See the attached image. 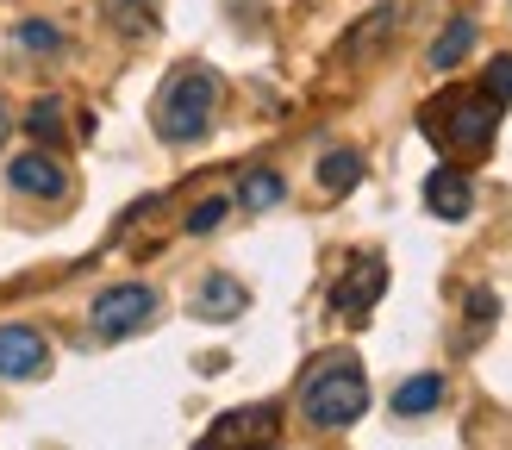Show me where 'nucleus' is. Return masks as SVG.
I'll return each mask as SVG.
<instances>
[{"label": "nucleus", "mask_w": 512, "mask_h": 450, "mask_svg": "<svg viewBox=\"0 0 512 450\" xmlns=\"http://www.w3.org/2000/svg\"><path fill=\"white\" fill-rule=\"evenodd\" d=\"M444 400V375H413V382H400L394 388V413L400 419H419V413H431Z\"/></svg>", "instance_id": "f8f14e48"}, {"label": "nucleus", "mask_w": 512, "mask_h": 450, "mask_svg": "<svg viewBox=\"0 0 512 450\" xmlns=\"http://www.w3.org/2000/svg\"><path fill=\"white\" fill-rule=\"evenodd\" d=\"M25 132H32L38 144H57L63 138V107H57V100H38V107L25 113Z\"/></svg>", "instance_id": "2eb2a0df"}, {"label": "nucleus", "mask_w": 512, "mask_h": 450, "mask_svg": "<svg viewBox=\"0 0 512 450\" xmlns=\"http://www.w3.org/2000/svg\"><path fill=\"white\" fill-rule=\"evenodd\" d=\"M469 50H475V19H450L444 32H438V44L425 50V63H431V69L444 75V69H456V63H463Z\"/></svg>", "instance_id": "9b49d317"}, {"label": "nucleus", "mask_w": 512, "mask_h": 450, "mask_svg": "<svg viewBox=\"0 0 512 450\" xmlns=\"http://www.w3.org/2000/svg\"><path fill=\"white\" fill-rule=\"evenodd\" d=\"M225 213H232V200H225V194H213V200H200V207L188 213V232L194 238H207V232H219V219Z\"/></svg>", "instance_id": "dca6fc26"}, {"label": "nucleus", "mask_w": 512, "mask_h": 450, "mask_svg": "<svg viewBox=\"0 0 512 450\" xmlns=\"http://www.w3.org/2000/svg\"><path fill=\"white\" fill-rule=\"evenodd\" d=\"M44 363H50V350L32 325H0V375H7V382H25V375H38Z\"/></svg>", "instance_id": "423d86ee"}, {"label": "nucleus", "mask_w": 512, "mask_h": 450, "mask_svg": "<svg viewBox=\"0 0 512 450\" xmlns=\"http://www.w3.org/2000/svg\"><path fill=\"white\" fill-rule=\"evenodd\" d=\"M275 425H281V413L275 407H244V413H225L213 432H207V444H244V438H275Z\"/></svg>", "instance_id": "9d476101"}, {"label": "nucleus", "mask_w": 512, "mask_h": 450, "mask_svg": "<svg viewBox=\"0 0 512 450\" xmlns=\"http://www.w3.org/2000/svg\"><path fill=\"white\" fill-rule=\"evenodd\" d=\"M13 188L19 194H38V200H63L69 194V175L57 157H44V150H25V157H13Z\"/></svg>", "instance_id": "0eeeda50"}, {"label": "nucleus", "mask_w": 512, "mask_h": 450, "mask_svg": "<svg viewBox=\"0 0 512 450\" xmlns=\"http://www.w3.org/2000/svg\"><path fill=\"white\" fill-rule=\"evenodd\" d=\"M356 182H363V157H356V150H325L319 157V188L325 194H350Z\"/></svg>", "instance_id": "ddd939ff"}, {"label": "nucleus", "mask_w": 512, "mask_h": 450, "mask_svg": "<svg viewBox=\"0 0 512 450\" xmlns=\"http://www.w3.org/2000/svg\"><path fill=\"white\" fill-rule=\"evenodd\" d=\"M281 194H288V188H281L275 169H250L244 182H238V207H244V213H269Z\"/></svg>", "instance_id": "4468645a"}, {"label": "nucleus", "mask_w": 512, "mask_h": 450, "mask_svg": "<svg viewBox=\"0 0 512 450\" xmlns=\"http://www.w3.org/2000/svg\"><path fill=\"white\" fill-rule=\"evenodd\" d=\"M494 119H500V107H494L488 94L450 88V94H438L425 107V138L456 150V157H481V150L494 144Z\"/></svg>", "instance_id": "f03ea898"}, {"label": "nucleus", "mask_w": 512, "mask_h": 450, "mask_svg": "<svg viewBox=\"0 0 512 450\" xmlns=\"http://www.w3.org/2000/svg\"><path fill=\"white\" fill-rule=\"evenodd\" d=\"M425 207L438 213V219H469V207H475L469 175H463V169H450V163H438V169L425 175Z\"/></svg>", "instance_id": "6e6552de"}, {"label": "nucleus", "mask_w": 512, "mask_h": 450, "mask_svg": "<svg viewBox=\"0 0 512 450\" xmlns=\"http://www.w3.org/2000/svg\"><path fill=\"white\" fill-rule=\"evenodd\" d=\"M500 313V300L488 294V288H481V294H469V319H494Z\"/></svg>", "instance_id": "6ab92c4d"}, {"label": "nucleus", "mask_w": 512, "mask_h": 450, "mask_svg": "<svg viewBox=\"0 0 512 450\" xmlns=\"http://www.w3.org/2000/svg\"><path fill=\"white\" fill-rule=\"evenodd\" d=\"M244 307H250V288L238 282V275H207L200 294H194V313L200 319H238Z\"/></svg>", "instance_id": "1a4fd4ad"}, {"label": "nucleus", "mask_w": 512, "mask_h": 450, "mask_svg": "<svg viewBox=\"0 0 512 450\" xmlns=\"http://www.w3.org/2000/svg\"><path fill=\"white\" fill-rule=\"evenodd\" d=\"M369 407V382H363V363L356 357H325L306 369L300 382V413L319 425V432H344V425H356Z\"/></svg>", "instance_id": "f257e3e1"}, {"label": "nucleus", "mask_w": 512, "mask_h": 450, "mask_svg": "<svg viewBox=\"0 0 512 450\" xmlns=\"http://www.w3.org/2000/svg\"><path fill=\"white\" fill-rule=\"evenodd\" d=\"M381 294H388V263H381V257H356V263L338 275V288H331V313L363 319Z\"/></svg>", "instance_id": "39448f33"}, {"label": "nucleus", "mask_w": 512, "mask_h": 450, "mask_svg": "<svg viewBox=\"0 0 512 450\" xmlns=\"http://www.w3.org/2000/svg\"><path fill=\"white\" fill-rule=\"evenodd\" d=\"M157 313V294H150L144 282H119L94 300V332L100 338H125V332H138V325Z\"/></svg>", "instance_id": "20e7f679"}, {"label": "nucleus", "mask_w": 512, "mask_h": 450, "mask_svg": "<svg viewBox=\"0 0 512 450\" xmlns=\"http://www.w3.org/2000/svg\"><path fill=\"white\" fill-rule=\"evenodd\" d=\"M213 107H219V82H213V75L207 69H175L163 100H157V132L169 144H194V138H207Z\"/></svg>", "instance_id": "7ed1b4c3"}, {"label": "nucleus", "mask_w": 512, "mask_h": 450, "mask_svg": "<svg viewBox=\"0 0 512 450\" xmlns=\"http://www.w3.org/2000/svg\"><path fill=\"white\" fill-rule=\"evenodd\" d=\"M19 44L25 50H57L63 32H57V25H44V19H32V25H19Z\"/></svg>", "instance_id": "a211bd4d"}, {"label": "nucleus", "mask_w": 512, "mask_h": 450, "mask_svg": "<svg viewBox=\"0 0 512 450\" xmlns=\"http://www.w3.org/2000/svg\"><path fill=\"white\" fill-rule=\"evenodd\" d=\"M481 94H488L494 107H506V100H512V57H494V63H488V75H481Z\"/></svg>", "instance_id": "f3484780"}, {"label": "nucleus", "mask_w": 512, "mask_h": 450, "mask_svg": "<svg viewBox=\"0 0 512 450\" xmlns=\"http://www.w3.org/2000/svg\"><path fill=\"white\" fill-rule=\"evenodd\" d=\"M13 138V113H7V100H0V144Z\"/></svg>", "instance_id": "aec40b11"}]
</instances>
